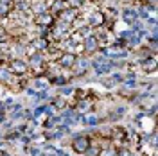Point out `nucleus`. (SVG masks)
<instances>
[{
    "instance_id": "f257e3e1",
    "label": "nucleus",
    "mask_w": 158,
    "mask_h": 156,
    "mask_svg": "<svg viewBox=\"0 0 158 156\" xmlns=\"http://www.w3.org/2000/svg\"><path fill=\"white\" fill-rule=\"evenodd\" d=\"M70 36V27L67 23H63V22H59L56 23L54 22V25L50 27V38L54 39V41H63V39H67Z\"/></svg>"
},
{
    "instance_id": "f03ea898",
    "label": "nucleus",
    "mask_w": 158,
    "mask_h": 156,
    "mask_svg": "<svg viewBox=\"0 0 158 156\" xmlns=\"http://www.w3.org/2000/svg\"><path fill=\"white\" fill-rule=\"evenodd\" d=\"M54 14H50L49 11H45V13H36V16H34V25H38L41 29H50L52 25H54Z\"/></svg>"
},
{
    "instance_id": "7ed1b4c3",
    "label": "nucleus",
    "mask_w": 158,
    "mask_h": 156,
    "mask_svg": "<svg viewBox=\"0 0 158 156\" xmlns=\"http://www.w3.org/2000/svg\"><path fill=\"white\" fill-rule=\"evenodd\" d=\"M77 16H79L77 9H72V7H67V9H63L58 14L59 22H63V23H67V25H72V23L77 20Z\"/></svg>"
},
{
    "instance_id": "20e7f679",
    "label": "nucleus",
    "mask_w": 158,
    "mask_h": 156,
    "mask_svg": "<svg viewBox=\"0 0 158 156\" xmlns=\"http://www.w3.org/2000/svg\"><path fill=\"white\" fill-rule=\"evenodd\" d=\"M29 70V67H27V63L25 61H22V59L15 58L9 61V72L11 74H16V76H23L25 72Z\"/></svg>"
},
{
    "instance_id": "39448f33",
    "label": "nucleus",
    "mask_w": 158,
    "mask_h": 156,
    "mask_svg": "<svg viewBox=\"0 0 158 156\" xmlns=\"http://www.w3.org/2000/svg\"><path fill=\"white\" fill-rule=\"evenodd\" d=\"M92 146V140L88 137H77L74 138V142H72V149L79 153V154H83V153H86V149Z\"/></svg>"
},
{
    "instance_id": "423d86ee",
    "label": "nucleus",
    "mask_w": 158,
    "mask_h": 156,
    "mask_svg": "<svg viewBox=\"0 0 158 156\" xmlns=\"http://www.w3.org/2000/svg\"><path fill=\"white\" fill-rule=\"evenodd\" d=\"M76 54H72V52H63L58 59V65L61 68H72V65H74V61H76Z\"/></svg>"
},
{
    "instance_id": "0eeeda50",
    "label": "nucleus",
    "mask_w": 158,
    "mask_h": 156,
    "mask_svg": "<svg viewBox=\"0 0 158 156\" xmlns=\"http://www.w3.org/2000/svg\"><path fill=\"white\" fill-rule=\"evenodd\" d=\"M83 50H85L86 54H95L99 50L97 39L94 38V36H86V38L83 39Z\"/></svg>"
},
{
    "instance_id": "6e6552de",
    "label": "nucleus",
    "mask_w": 158,
    "mask_h": 156,
    "mask_svg": "<svg viewBox=\"0 0 158 156\" xmlns=\"http://www.w3.org/2000/svg\"><path fill=\"white\" fill-rule=\"evenodd\" d=\"M88 59L86 58H76V61H74V65H72V68H74V74L76 76H83L86 70H88Z\"/></svg>"
},
{
    "instance_id": "1a4fd4ad",
    "label": "nucleus",
    "mask_w": 158,
    "mask_h": 156,
    "mask_svg": "<svg viewBox=\"0 0 158 156\" xmlns=\"http://www.w3.org/2000/svg\"><path fill=\"white\" fill-rule=\"evenodd\" d=\"M15 2L13 0H0V18H6L13 13Z\"/></svg>"
},
{
    "instance_id": "9d476101",
    "label": "nucleus",
    "mask_w": 158,
    "mask_h": 156,
    "mask_svg": "<svg viewBox=\"0 0 158 156\" xmlns=\"http://www.w3.org/2000/svg\"><path fill=\"white\" fill-rule=\"evenodd\" d=\"M102 52L106 56H110V58H122L124 56V50L120 49V47H104Z\"/></svg>"
},
{
    "instance_id": "9b49d317",
    "label": "nucleus",
    "mask_w": 158,
    "mask_h": 156,
    "mask_svg": "<svg viewBox=\"0 0 158 156\" xmlns=\"http://www.w3.org/2000/svg\"><path fill=\"white\" fill-rule=\"evenodd\" d=\"M67 7H69V4H67L65 0H54V6L50 7L49 13H50V14H59L61 11L67 9Z\"/></svg>"
},
{
    "instance_id": "f8f14e48",
    "label": "nucleus",
    "mask_w": 158,
    "mask_h": 156,
    "mask_svg": "<svg viewBox=\"0 0 158 156\" xmlns=\"http://www.w3.org/2000/svg\"><path fill=\"white\" fill-rule=\"evenodd\" d=\"M32 49L38 50V52L47 50V49H49V41H47V38H36L34 41H32Z\"/></svg>"
},
{
    "instance_id": "ddd939ff",
    "label": "nucleus",
    "mask_w": 158,
    "mask_h": 156,
    "mask_svg": "<svg viewBox=\"0 0 158 156\" xmlns=\"http://www.w3.org/2000/svg\"><path fill=\"white\" fill-rule=\"evenodd\" d=\"M144 70L146 72H153V70H156V59L153 58V56H149V58H146V61H144Z\"/></svg>"
},
{
    "instance_id": "4468645a",
    "label": "nucleus",
    "mask_w": 158,
    "mask_h": 156,
    "mask_svg": "<svg viewBox=\"0 0 158 156\" xmlns=\"http://www.w3.org/2000/svg\"><path fill=\"white\" fill-rule=\"evenodd\" d=\"M124 20H126L128 23H131V22H135V20H137V14H135L133 11H126V14H124Z\"/></svg>"
},
{
    "instance_id": "2eb2a0df",
    "label": "nucleus",
    "mask_w": 158,
    "mask_h": 156,
    "mask_svg": "<svg viewBox=\"0 0 158 156\" xmlns=\"http://www.w3.org/2000/svg\"><path fill=\"white\" fill-rule=\"evenodd\" d=\"M113 137H115V140H122L124 138V131H122V127H117V129H113Z\"/></svg>"
},
{
    "instance_id": "dca6fc26",
    "label": "nucleus",
    "mask_w": 158,
    "mask_h": 156,
    "mask_svg": "<svg viewBox=\"0 0 158 156\" xmlns=\"http://www.w3.org/2000/svg\"><path fill=\"white\" fill-rule=\"evenodd\" d=\"M113 154H115V151L110 149V147H104V149L99 151V156H113Z\"/></svg>"
},
{
    "instance_id": "f3484780",
    "label": "nucleus",
    "mask_w": 158,
    "mask_h": 156,
    "mask_svg": "<svg viewBox=\"0 0 158 156\" xmlns=\"http://www.w3.org/2000/svg\"><path fill=\"white\" fill-rule=\"evenodd\" d=\"M67 106V102H65V99L63 97H58L56 101H54V108H58V109H61V108Z\"/></svg>"
},
{
    "instance_id": "a211bd4d",
    "label": "nucleus",
    "mask_w": 158,
    "mask_h": 156,
    "mask_svg": "<svg viewBox=\"0 0 158 156\" xmlns=\"http://www.w3.org/2000/svg\"><path fill=\"white\" fill-rule=\"evenodd\" d=\"M0 79L6 81V83H9L11 81V72L9 70H2V72H0Z\"/></svg>"
},
{
    "instance_id": "6ab92c4d",
    "label": "nucleus",
    "mask_w": 158,
    "mask_h": 156,
    "mask_svg": "<svg viewBox=\"0 0 158 156\" xmlns=\"http://www.w3.org/2000/svg\"><path fill=\"white\" fill-rule=\"evenodd\" d=\"M99 151H101V149H97V147H92V146H90L88 149H86V154H88V156H99Z\"/></svg>"
},
{
    "instance_id": "aec40b11",
    "label": "nucleus",
    "mask_w": 158,
    "mask_h": 156,
    "mask_svg": "<svg viewBox=\"0 0 158 156\" xmlns=\"http://www.w3.org/2000/svg\"><path fill=\"white\" fill-rule=\"evenodd\" d=\"M36 86L38 88H47V81H43V79H36Z\"/></svg>"
},
{
    "instance_id": "412c9836",
    "label": "nucleus",
    "mask_w": 158,
    "mask_h": 156,
    "mask_svg": "<svg viewBox=\"0 0 158 156\" xmlns=\"http://www.w3.org/2000/svg\"><path fill=\"white\" fill-rule=\"evenodd\" d=\"M86 122H88L90 126H95V124H97V118H95V117H88V118H86Z\"/></svg>"
},
{
    "instance_id": "4be33fe9",
    "label": "nucleus",
    "mask_w": 158,
    "mask_h": 156,
    "mask_svg": "<svg viewBox=\"0 0 158 156\" xmlns=\"http://www.w3.org/2000/svg\"><path fill=\"white\" fill-rule=\"evenodd\" d=\"M120 154L122 156H129V151H120Z\"/></svg>"
},
{
    "instance_id": "5701e85b",
    "label": "nucleus",
    "mask_w": 158,
    "mask_h": 156,
    "mask_svg": "<svg viewBox=\"0 0 158 156\" xmlns=\"http://www.w3.org/2000/svg\"><path fill=\"white\" fill-rule=\"evenodd\" d=\"M2 156H9V154H6V153H2Z\"/></svg>"
}]
</instances>
